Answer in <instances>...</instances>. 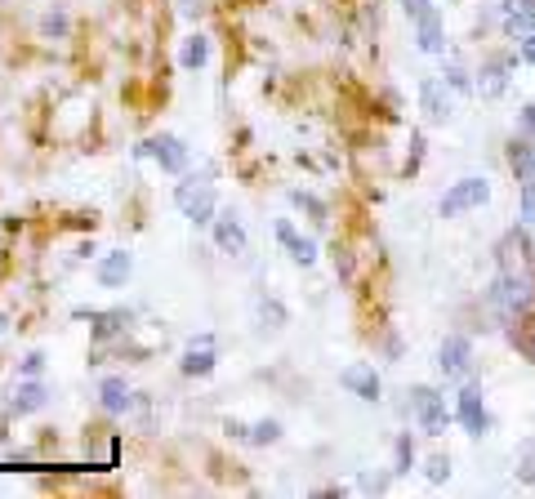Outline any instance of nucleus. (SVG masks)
<instances>
[{
  "instance_id": "obj_33",
  "label": "nucleus",
  "mask_w": 535,
  "mask_h": 499,
  "mask_svg": "<svg viewBox=\"0 0 535 499\" xmlns=\"http://www.w3.org/2000/svg\"><path fill=\"white\" fill-rule=\"evenodd\" d=\"M419 157H424V134H411V161H406V170H411V174L419 170Z\"/></svg>"
},
{
  "instance_id": "obj_19",
  "label": "nucleus",
  "mask_w": 535,
  "mask_h": 499,
  "mask_svg": "<svg viewBox=\"0 0 535 499\" xmlns=\"http://www.w3.org/2000/svg\"><path fill=\"white\" fill-rule=\"evenodd\" d=\"M205 63H210V36L196 32V36L183 41V50H179V68H183V72H201Z\"/></svg>"
},
{
  "instance_id": "obj_28",
  "label": "nucleus",
  "mask_w": 535,
  "mask_h": 499,
  "mask_svg": "<svg viewBox=\"0 0 535 499\" xmlns=\"http://www.w3.org/2000/svg\"><path fill=\"white\" fill-rule=\"evenodd\" d=\"M424 477H428L433 486H442V481L451 477V459H446V455H433V459H428V468H424Z\"/></svg>"
},
{
  "instance_id": "obj_5",
  "label": "nucleus",
  "mask_w": 535,
  "mask_h": 499,
  "mask_svg": "<svg viewBox=\"0 0 535 499\" xmlns=\"http://www.w3.org/2000/svg\"><path fill=\"white\" fill-rule=\"evenodd\" d=\"M411 414H415L419 432H428V437H442L446 423H451V414H446V397H437L433 388H411Z\"/></svg>"
},
{
  "instance_id": "obj_6",
  "label": "nucleus",
  "mask_w": 535,
  "mask_h": 499,
  "mask_svg": "<svg viewBox=\"0 0 535 499\" xmlns=\"http://www.w3.org/2000/svg\"><path fill=\"white\" fill-rule=\"evenodd\" d=\"M76 321H90V334H94V343H108V339H116V334H125L130 326H134V312L130 308H76L72 312Z\"/></svg>"
},
{
  "instance_id": "obj_34",
  "label": "nucleus",
  "mask_w": 535,
  "mask_h": 499,
  "mask_svg": "<svg viewBox=\"0 0 535 499\" xmlns=\"http://www.w3.org/2000/svg\"><path fill=\"white\" fill-rule=\"evenodd\" d=\"M223 432H228L232 441H245V432H250V423H241V419H223Z\"/></svg>"
},
{
  "instance_id": "obj_24",
  "label": "nucleus",
  "mask_w": 535,
  "mask_h": 499,
  "mask_svg": "<svg viewBox=\"0 0 535 499\" xmlns=\"http://www.w3.org/2000/svg\"><path fill=\"white\" fill-rule=\"evenodd\" d=\"M291 205H299V210H308L317 228H326V223H331V210H326V205H322V201H317L313 192H291Z\"/></svg>"
},
{
  "instance_id": "obj_23",
  "label": "nucleus",
  "mask_w": 535,
  "mask_h": 499,
  "mask_svg": "<svg viewBox=\"0 0 535 499\" xmlns=\"http://www.w3.org/2000/svg\"><path fill=\"white\" fill-rule=\"evenodd\" d=\"M245 441L250 446H273V441H282V423L277 419H259V423H250Z\"/></svg>"
},
{
  "instance_id": "obj_27",
  "label": "nucleus",
  "mask_w": 535,
  "mask_h": 499,
  "mask_svg": "<svg viewBox=\"0 0 535 499\" xmlns=\"http://www.w3.org/2000/svg\"><path fill=\"white\" fill-rule=\"evenodd\" d=\"M68 28H72V23H68L63 10H50V14L41 19V32H45V36H68Z\"/></svg>"
},
{
  "instance_id": "obj_25",
  "label": "nucleus",
  "mask_w": 535,
  "mask_h": 499,
  "mask_svg": "<svg viewBox=\"0 0 535 499\" xmlns=\"http://www.w3.org/2000/svg\"><path fill=\"white\" fill-rule=\"evenodd\" d=\"M411 463H415V437L402 432L397 446H393V472H411Z\"/></svg>"
},
{
  "instance_id": "obj_9",
  "label": "nucleus",
  "mask_w": 535,
  "mask_h": 499,
  "mask_svg": "<svg viewBox=\"0 0 535 499\" xmlns=\"http://www.w3.org/2000/svg\"><path fill=\"white\" fill-rule=\"evenodd\" d=\"M210 232H214V245L223 250V254H245V228H241V219L232 214V210H219L214 214V223H210Z\"/></svg>"
},
{
  "instance_id": "obj_2",
  "label": "nucleus",
  "mask_w": 535,
  "mask_h": 499,
  "mask_svg": "<svg viewBox=\"0 0 535 499\" xmlns=\"http://www.w3.org/2000/svg\"><path fill=\"white\" fill-rule=\"evenodd\" d=\"M174 205L196 223V228H210L214 214H219V197H214V183L210 174H188L179 188H174Z\"/></svg>"
},
{
  "instance_id": "obj_26",
  "label": "nucleus",
  "mask_w": 535,
  "mask_h": 499,
  "mask_svg": "<svg viewBox=\"0 0 535 499\" xmlns=\"http://www.w3.org/2000/svg\"><path fill=\"white\" fill-rule=\"evenodd\" d=\"M41 374H45V352L32 348V352L19 361V379H41Z\"/></svg>"
},
{
  "instance_id": "obj_39",
  "label": "nucleus",
  "mask_w": 535,
  "mask_h": 499,
  "mask_svg": "<svg viewBox=\"0 0 535 499\" xmlns=\"http://www.w3.org/2000/svg\"><path fill=\"white\" fill-rule=\"evenodd\" d=\"M0 437H5V428H0Z\"/></svg>"
},
{
  "instance_id": "obj_38",
  "label": "nucleus",
  "mask_w": 535,
  "mask_h": 499,
  "mask_svg": "<svg viewBox=\"0 0 535 499\" xmlns=\"http://www.w3.org/2000/svg\"><path fill=\"white\" fill-rule=\"evenodd\" d=\"M522 130H526V134H535V103L522 112Z\"/></svg>"
},
{
  "instance_id": "obj_32",
  "label": "nucleus",
  "mask_w": 535,
  "mask_h": 499,
  "mask_svg": "<svg viewBox=\"0 0 535 499\" xmlns=\"http://www.w3.org/2000/svg\"><path fill=\"white\" fill-rule=\"evenodd\" d=\"M522 481H535V441L522 446Z\"/></svg>"
},
{
  "instance_id": "obj_14",
  "label": "nucleus",
  "mask_w": 535,
  "mask_h": 499,
  "mask_svg": "<svg viewBox=\"0 0 535 499\" xmlns=\"http://www.w3.org/2000/svg\"><path fill=\"white\" fill-rule=\"evenodd\" d=\"M50 406V388L41 379H19L10 392V414H36Z\"/></svg>"
},
{
  "instance_id": "obj_11",
  "label": "nucleus",
  "mask_w": 535,
  "mask_h": 499,
  "mask_svg": "<svg viewBox=\"0 0 535 499\" xmlns=\"http://www.w3.org/2000/svg\"><path fill=\"white\" fill-rule=\"evenodd\" d=\"M277 241H282V250H286L299 268H313V263H317V241H313V237H299L291 219H277Z\"/></svg>"
},
{
  "instance_id": "obj_35",
  "label": "nucleus",
  "mask_w": 535,
  "mask_h": 499,
  "mask_svg": "<svg viewBox=\"0 0 535 499\" xmlns=\"http://www.w3.org/2000/svg\"><path fill=\"white\" fill-rule=\"evenodd\" d=\"M442 76H446V85H451V90H468V81H464V72H459V68H446Z\"/></svg>"
},
{
  "instance_id": "obj_29",
  "label": "nucleus",
  "mask_w": 535,
  "mask_h": 499,
  "mask_svg": "<svg viewBox=\"0 0 535 499\" xmlns=\"http://www.w3.org/2000/svg\"><path fill=\"white\" fill-rule=\"evenodd\" d=\"M517 219H522V223H535V179L522 183V210H517Z\"/></svg>"
},
{
  "instance_id": "obj_36",
  "label": "nucleus",
  "mask_w": 535,
  "mask_h": 499,
  "mask_svg": "<svg viewBox=\"0 0 535 499\" xmlns=\"http://www.w3.org/2000/svg\"><path fill=\"white\" fill-rule=\"evenodd\" d=\"M522 63H531V68H535V32H531V36H522Z\"/></svg>"
},
{
  "instance_id": "obj_4",
  "label": "nucleus",
  "mask_w": 535,
  "mask_h": 499,
  "mask_svg": "<svg viewBox=\"0 0 535 499\" xmlns=\"http://www.w3.org/2000/svg\"><path fill=\"white\" fill-rule=\"evenodd\" d=\"M491 201V183L486 179H459V183H451V192L442 197V219H459V214H468V210H477V205H486Z\"/></svg>"
},
{
  "instance_id": "obj_20",
  "label": "nucleus",
  "mask_w": 535,
  "mask_h": 499,
  "mask_svg": "<svg viewBox=\"0 0 535 499\" xmlns=\"http://www.w3.org/2000/svg\"><path fill=\"white\" fill-rule=\"evenodd\" d=\"M508 165H513L517 183L535 179V143H531V139H513V148H508Z\"/></svg>"
},
{
  "instance_id": "obj_37",
  "label": "nucleus",
  "mask_w": 535,
  "mask_h": 499,
  "mask_svg": "<svg viewBox=\"0 0 535 499\" xmlns=\"http://www.w3.org/2000/svg\"><path fill=\"white\" fill-rule=\"evenodd\" d=\"M402 5H406V14H411V19H419V14L433 5V0H402Z\"/></svg>"
},
{
  "instance_id": "obj_17",
  "label": "nucleus",
  "mask_w": 535,
  "mask_h": 499,
  "mask_svg": "<svg viewBox=\"0 0 535 499\" xmlns=\"http://www.w3.org/2000/svg\"><path fill=\"white\" fill-rule=\"evenodd\" d=\"M499 19H504L508 36H517V41L531 36L535 32V0H504V14Z\"/></svg>"
},
{
  "instance_id": "obj_16",
  "label": "nucleus",
  "mask_w": 535,
  "mask_h": 499,
  "mask_svg": "<svg viewBox=\"0 0 535 499\" xmlns=\"http://www.w3.org/2000/svg\"><path fill=\"white\" fill-rule=\"evenodd\" d=\"M339 383H344L353 397H362V401H379V392H384L375 366H348V370L339 374Z\"/></svg>"
},
{
  "instance_id": "obj_21",
  "label": "nucleus",
  "mask_w": 535,
  "mask_h": 499,
  "mask_svg": "<svg viewBox=\"0 0 535 499\" xmlns=\"http://www.w3.org/2000/svg\"><path fill=\"white\" fill-rule=\"evenodd\" d=\"M415 28H419V50H424V54H442V19H437L433 10H424V14L415 19Z\"/></svg>"
},
{
  "instance_id": "obj_8",
  "label": "nucleus",
  "mask_w": 535,
  "mask_h": 499,
  "mask_svg": "<svg viewBox=\"0 0 535 499\" xmlns=\"http://www.w3.org/2000/svg\"><path fill=\"white\" fill-rule=\"evenodd\" d=\"M455 414H459V423L468 428V437H486V432H491V414H486V406H482V392H477L473 383L459 392V401H455Z\"/></svg>"
},
{
  "instance_id": "obj_18",
  "label": "nucleus",
  "mask_w": 535,
  "mask_h": 499,
  "mask_svg": "<svg viewBox=\"0 0 535 499\" xmlns=\"http://www.w3.org/2000/svg\"><path fill=\"white\" fill-rule=\"evenodd\" d=\"M442 90H446V81H437V76L419 85V103H424L428 121H437V125H442V121H451V99H446Z\"/></svg>"
},
{
  "instance_id": "obj_1",
  "label": "nucleus",
  "mask_w": 535,
  "mask_h": 499,
  "mask_svg": "<svg viewBox=\"0 0 535 499\" xmlns=\"http://www.w3.org/2000/svg\"><path fill=\"white\" fill-rule=\"evenodd\" d=\"M486 299H491V312H495L504 326H517V321H526L531 308H535V277H531V272H499Z\"/></svg>"
},
{
  "instance_id": "obj_31",
  "label": "nucleus",
  "mask_w": 535,
  "mask_h": 499,
  "mask_svg": "<svg viewBox=\"0 0 535 499\" xmlns=\"http://www.w3.org/2000/svg\"><path fill=\"white\" fill-rule=\"evenodd\" d=\"M513 339H517V348H522V352H526V357L535 361V321H531V326H522V330H517Z\"/></svg>"
},
{
  "instance_id": "obj_7",
  "label": "nucleus",
  "mask_w": 535,
  "mask_h": 499,
  "mask_svg": "<svg viewBox=\"0 0 535 499\" xmlns=\"http://www.w3.org/2000/svg\"><path fill=\"white\" fill-rule=\"evenodd\" d=\"M214 366H219L214 334H196V339L188 343V352L179 357V370H183L188 379H205V374H214Z\"/></svg>"
},
{
  "instance_id": "obj_13",
  "label": "nucleus",
  "mask_w": 535,
  "mask_h": 499,
  "mask_svg": "<svg viewBox=\"0 0 535 499\" xmlns=\"http://www.w3.org/2000/svg\"><path fill=\"white\" fill-rule=\"evenodd\" d=\"M99 406H103L108 414L134 410V388L125 383V374H103V379H99Z\"/></svg>"
},
{
  "instance_id": "obj_15",
  "label": "nucleus",
  "mask_w": 535,
  "mask_h": 499,
  "mask_svg": "<svg viewBox=\"0 0 535 499\" xmlns=\"http://www.w3.org/2000/svg\"><path fill=\"white\" fill-rule=\"evenodd\" d=\"M499 272H531V241H526V232H508L499 241Z\"/></svg>"
},
{
  "instance_id": "obj_10",
  "label": "nucleus",
  "mask_w": 535,
  "mask_h": 499,
  "mask_svg": "<svg viewBox=\"0 0 535 499\" xmlns=\"http://www.w3.org/2000/svg\"><path fill=\"white\" fill-rule=\"evenodd\" d=\"M468 361H473L468 334H446V343H442V352H437L442 374H446V379H459V374H468Z\"/></svg>"
},
{
  "instance_id": "obj_30",
  "label": "nucleus",
  "mask_w": 535,
  "mask_h": 499,
  "mask_svg": "<svg viewBox=\"0 0 535 499\" xmlns=\"http://www.w3.org/2000/svg\"><path fill=\"white\" fill-rule=\"evenodd\" d=\"M259 317L273 321V326H286V308H282L277 299H259Z\"/></svg>"
},
{
  "instance_id": "obj_3",
  "label": "nucleus",
  "mask_w": 535,
  "mask_h": 499,
  "mask_svg": "<svg viewBox=\"0 0 535 499\" xmlns=\"http://www.w3.org/2000/svg\"><path fill=\"white\" fill-rule=\"evenodd\" d=\"M134 161H156L165 174H183L188 161H192V152H188V143L179 134H148L134 148Z\"/></svg>"
},
{
  "instance_id": "obj_12",
  "label": "nucleus",
  "mask_w": 535,
  "mask_h": 499,
  "mask_svg": "<svg viewBox=\"0 0 535 499\" xmlns=\"http://www.w3.org/2000/svg\"><path fill=\"white\" fill-rule=\"evenodd\" d=\"M130 272H134V254H130V250H112V254H103V259L94 263V281L108 286V290L125 286Z\"/></svg>"
},
{
  "instance_id": "obj_22",
  "label": "nucleus",
  "mask_w": 535,
  "mask_h": 499,
  "mask_svg": "<svg viewBox=\"0 0 535 499\" xmlns=\"http://www.w3.org/2000/svg\"><path fill=\"white\" fill-rule=\"evenodd\" d=\"M504 85H508V63H491V68L477 72V94L482 99H499Z\"/></svg>"
}]
</instances>
